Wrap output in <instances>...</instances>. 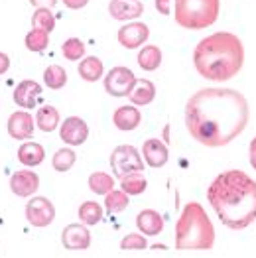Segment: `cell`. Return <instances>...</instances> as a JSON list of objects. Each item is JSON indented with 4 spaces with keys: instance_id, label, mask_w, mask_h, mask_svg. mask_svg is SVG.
<instances>
[{
    "instance_id": "cell-1",
    "label": "cell",
    "mask_w": 256,
    "mask_h": 258,
    "mask_svg": "<svg viewBox=\"0 0 256 258\" xmlns=\"http://www.w3.org/2000/svg\"><path fill=\"white\" fill-rule=\"evenodd\" d=\"M248 124V103L233 89L197 91L185 105V126L193 138L209 148L227 146Z\"/></svg>"
},
{
    "instance_id": "cell-2",
    "label": "cell",
    "mask_w": 256,
    "mask_h": 258,
    "mask_svg": "<svg viewBox=\"0 0 256 258\" xmlns=\"http://www.w3.org/2000/svg\"><path fill=\"white\" fill-rule=\"evenodd\" d=\"M207 199L229 229H246L256 221V181L240 170H227L209 185Z\"/></svg>"
},
{
    "instance_id": "cell-3",
    "label": "cell",
    "mask_w": 256,
    "mask_h": 258,
    "mask_svg": "<svg viewBox=\"0 0 256 258\" xmlns=\"http://www.w3.org/2000/svg\"><path fill=\"white\" fill-rule=\"evenodd\" d=\"M244 61L242 42L231 32H217L197 43L193 63L201 77L211 81H227L240 71Z\"/></svg>"
},
{
    "instance_id": "cell-4",
    "label": "cell",
    "mask_w": 256,
    "mask_h": 258,
    "mask_svg": "<svg viewBox=\"0 0 256 258\" xmlns=\"http://www.w3.org/2000/svg\"><path fill=\"white\" fill-rule=\"evenodd\" d=\"M215 244V229L211 219L199 203H187L175 223L177 250H209Z\"/></svg>"
},
{
    "instance_id": "cell-5",
    "label": "cell",
    "mask_w": 256,
    "mask_h": 258,
    "mask_svg": "<svg viewBox=\"0 0 256 258\" xmlns=\"http://www.w3.org/2000/svg\"><path fill=\"white\" fill-rule=\"evenodd\" d=\"M221 0H175L173 16L185 30H205L219 18Z\"/></svg>"
},
{
    "instance_id": "cell-6",
    "label": "cell",
    "mask_w": 256,
    "mask_h": 258,
    "mask_svg": "<svg viewBox=\"0 0 256 258\" xmlns=\"http://www.w3.org/2000/svg\"><path fill=\"white\" fill-rule=\"evenodd\" d=\"M110 170L120 179L126 173L144 172V164H142V158L134 146L122 144V146H116L110 154Z\"/></svg>"
},
{
    "instance_id": "cell-7",
    "label": "cell",
    "mask_w": 256,
    "mask_h": 258,
    "mask_svg": "<svg viewBox=\"0 0 256 258\" xmlns=\"http://www.w3.org/2000/svg\"><path fill=\"white\" fill-rule=\"evenodd\" d=\"M26 219L32 227H47L55 219V207L47 197H32L26 205Z\"/></svg>"
},
{
    "instance_id": "cell-8",
    "label": "cell",
    "mask_w": 256,
    "mask_h": 258,
    "mask_svg": "<svg viewBox=\"0 0 256 258\" xmlns=\"http://www.w3.org/2000/svg\"><path fill=\"white\" fill-rule=\"evenodd\" d=\"M136 83L132 69L128 67H112L105 77V91L112 97H126Z\"/></svg>"
},
{
    "instance_id": "cell-9",
    "label": "cell",
    "mask_w": 256,
    "mask_h": 258,
    "mask_svg": "<svg viewBox=\"0 0 256 258\" xmlns=\"http://www.w3.org/2000/svg\"><path fill=\"white\" fill-rule=\"evenodd\" d=\"M59 136L65 144L69 146H81L89 136V126L83 118L79 116H69L65 118L63 124H61V130H59Z\"/></svg>"
},
{
    "instance_id": "cell-10",
    "label": "cell",
    "mask_w": 256,
    "mask_h": 258,
    "mask_svg": "<svg viewBox=\"0 0 256 258\" xmlns=\"http://www.w3.org/2000/svg\"><path fill=\"white\" fill-rule=\"evenodd\" d=\"M61 242L67 250H87L91 246V233L85 227V223L67 225L61 233Z\"/></svg>"
},
{
    "instance_id": "cell-11",
    "label": "cell",
    "mask_w": 256,
    "mask_h": 258,
    "mask_svg": "<svg viewBox=\"0 0 256 258\" xmlns=\"http://www.w3.org/2000/svg\"><path fill=\"white\" fill-rule=\"evenodd\" d=\"M148 36H150L148 26L142 24V22H130L126 26H122V28L118 30V34H116L120 45H124L126 49H136V47H140L142 43L148 40Z\"/></svg>"
},
{
    "instance_id": "cell-12",
    "label": "cell",
    "mask_w": 256,
    "mask_h": 258,
    "mask_svg": "<svg viewBox=\"0 0 256 258\" xmlns=\"http://www.w3.org/2000/svg\"><path fill=\"white\" fill-rule=\"evenodd\" d=\"M8 134L14 138V140H28L32 138L34 128H36V120L32 118L30 112L26 110H16L10 114L8 118Z\"/></svg>"
},
{
    "instance_id": "cell-13",
    "label": "cell",
    "mask_w": 256,
    "mask_h": 258,
    "mask_svg": "<svg viewBox=\"0 0 256 258\" xmlns=\"http://www.w3.org/2000/svg\"><path fill=\"white\" fill-rule=\"evenodd\" d=\"M10 189L18 197H30V195H34L40 189V177L32 170H20V172L12 173Z\"/></svg>"
},
{
    "instance_id": "cell-14",
    "label": "cell",
    "mask_w": 256,
    "mask_h": 258,
    "mask_svg": "<svg viewBox=\"0 0 256 258\" xmlns=\"http://www.w3.org/2000/svg\"><path fill=\"white\" fill-rule=\"evenodd\" d=\"M108 12L118 22L136 20L138 16L144 14V4L140 0H110Z\"/></svg>"
},
{
    "instance_id": "cell-15",
    "label": "cell",
    "mask_w": 256,
    "mask_h": 258,
    "mask_svg": "<svg viewBox=\"0 0 256 258\" xmlns=\"http://www.w3.org/2000/svg\"><path fill=\"white\" fill-rule=\"evenodd\" d=\"M42 95V85L34 79H26L14 89V103L20 108H34Z\"/></svg>"
},
{
    "instance_id": "cell-16",
    "label": "cell",
    "mask_w": 256,
    "mask_h": 258,
    "mask_svg": "<svg viewBox=\"0 0 256 258\" xmlns=\"http://www.w3.org/2000/svg\"><path fill=\"white\" fill-rule=\"evenodd\" d=\"M142 154H144V160H146L150 168H162V166L168 164V158H170L166 144L160 142L158 138L146 140L144 146H142Z\"/></svg>"
},
{
    "instance_id": "cell-17",
    "label": "cell",
    "mask_w": 256,
    "mask_h": 258,
    "mask_svg": "<svg viewBox=\"0 0 256 258\" xmlns=\"http://www.w3.org/2000/svg\"><path fill=\"white\" fill-rule=\"evenodd\" d=\"M136 225L142 231V235L156 237L164 229V219H162V215L158 211H154V209H144V211H140L138 217H136Z\"/></svg>"
},
{
    "instance_id": "cell-18",
    "label": "cell",
    "mask_w": 256,
    "mask_h": 258,
    "mask_svg": "<svg viewBox=\"0 0 256 258\" xmlns=\"http://www.w3.org/2000/svg\"><path fill=\"white\" fill-rule=\"evenodd\" d=\"M154 97H156V87H154V83L148 81V79H136L134 87H132L130 93H128L130 103H132V105H138V107L150 105V103L154 101Z\"/></svg>"
},
{
    "instance_id": "cell-19",
    "label": "cell",
    "mask_w": 256,
    "mask_h": 258,
    "mask_svg": "<svg viewBox=\"0 0 256 258\" xmlns=\"http://www.w3.org/2000/svg\"><path fill=\"white\" fill-rule=\"evenodd\" d=\"M142 120V114L138 108H134L132 105L130 107H118L112 114V122L118 130H134L138 128Z\"/></svg>"
},
{
    "instance_id": "cell-20",
    "label": "cell",
    "mask_w": 256,
    "mask_h": 258,
    "mask_svg": "<svg viewBox=\"0 0 256 258\" xmlns=\"http://www.w3.org/2000/svg\"><path fill=\"white\" fill-rule=\"evenodd\" d=\"M43 158H45V150L38 142H24L18 148V162L28 166V168L40 166L43 162Z\"/></svg>"
},
{
    "instance_id": "cell-21",
    "label": "cell",
    "mask_w": 256,
    "mask_h": 258,
    "mask_svg": "<svg viewBox=\"0 0 256 258\" xmlns=\"http://www.w3.org/2000/svg\"><path fill=\"white\" fill-rule=\"evenodd\" d=\"M59 124V112L57 108L51 105H43L42 108H38L36 114V126L42 132H53Z\"/></svg>"
},
{
    "instance_id": "cell-22",
    "label": "cell",
    "mask_w": 256,
    "mask_h": 258,
    "mask_svg": "<svg viewBox=\"0 0 256 258\" xmlns=\"http://www.w3.org/2000/svg\"><path fill=\"white\" fill-rule=\"evenodd\" d=\"M103 71H105L103 61L99 57H95V55H89V57H85L79 63V75L85 81H89V83H95L97 79H101L103 77Z\"/></svg>"
},
{
    "instance_id": "cell-23",
    "label": "cell",
    "mask_w": 256,
    "mask_h": 258,
    "mask_svg": "<svg viewBox=\"0 0 256 258\" xmlns=\"http://www.w3.org/2000/svg\"><path fill=\"white\" fill-rule=\"evenodd\" d=\"M138 65L144 71H156L162 65V51L158 45H144L138 53Z\"/></svg>"
},
{
    "instance_id": "cell-24",
    "label": "cell",
    "mask_w": 256,
    "mask_h": 258,
    "mask_svg": "<svg viewBox=\"0 0 256 258\" xmlns=\"http://www.w3.org/2000/svg\"><path fill=\"white\" fill-rule=\"evenodd\" d=\"M146 185H148V181H146V177H144L142 172H132V173H126L124 177H120V187L128 195L144 194L146 191Z\"/></svg>"
},
{
    "instance_id": "cell-25",
    "label": "cell",
    "mask_w": 256,
    "mask_h": 258,
    "mask_svg": "<svg viewBox=\"0 0 256 258\" xmlns=\"http://www.w3.org/2000/svg\"><path fill=\"white\" fill-rule=\"evenodd\" d=\"M89 189L97 195H107L114 189V179L105 172H95L89 175Z\"/></svg>"
},
{
    "instance_id": "cell-26",
    "label": "cell",
    "mask_w": 256,
    "mask_h": 258,
    "mask_svg": "<svg viewBox=\"0 0 256 258\" xmlns=\"http://www.w3.org/2000/svg\"><path fill=\"white\" fill-rule=\"evenodd\" d=\"M43 83L49 87V89H53V91L63 89V85L67 83V73H65V69L59 67V65H49V67H45V71H43Z\"/></svg>"
},
{
    "instance_id": "cell-27",
    "label": "cell",
    "mask_w": 256,
    "mask_h": 258,
    "mask_svg": "<svg viewBox=\"0 0 256 258\" xmlns=\"http://www.w3.org/2000/svg\"><path fill=\"white\" fill-rule=\"evenodd\" d=\"M128 194H124L122 189H110L107 195H105V207H107L108 213H120L128 207Z\"/></svg>"
},
{
    "instance_id": "cell-28",
    "label": "cell",
    "mask_w": 256,
    "mask_h": 258,
    "mask_svg": "<svg viewBox=\"0 0 256 258\" xmlns=\"http://www.w3.org/2000/svg\"><path fill=\"white\" fill-rule=\"evenodd\" d=\"M79 219L85 225H97L103 219V207L99 203H95V201H85L79 207Z\"/></svg>"
},
{
    "instance_id": "cell-29",
    "label": "cell",
    "mask_w": 256,
    "mask_h": 258,
    "mask_svg": "<svg viewBox=\"0 0 256 258\" xmlns=\"http://www.w3.org/2000/svg\"><path fill=\"white\" fill-rule=\"evenodd\" d=\"M75 160H77V156H75V152L71 150V148H61V150H57L53 154L51 166H53L55 172L63 173V172H69V170L73 168Z\"/></svg>"
},
{
    "instance_id": "cell-30",
    "label": "cell",
    "mask_w": 256,
    "mask_h": 258,
    "mask_svg": "<svg viewBox=\"0 0 256 258\" xmlns=\"http://www.w3.org/2000/svg\"><path fill=\"white\" fill-rule=\"evenodd\" d=\"M32 26L49 34L55 28V16L51 14L49 8H36V12L32 16Z\"/></svg>"
},
{
    "instance_id": "cell-31",
    "label": "cell",
    "mask_w": 256,
    "mask_h": 258,
    "mask_svg": "<svg viewBox=\"0 0 256 258\" xmlns=\"http://www.w3.org/2000/svg\"><path fill=\"white\" fill-rule=\"evenodd\" d=\"M24 42H26V47H28L30 51H43V49L49 45V34L43 32V30L34 28L32 32H28V36H26Z\"/></svg>"
},
{
    "instance_id": "cell-32",
    "label": "cell",
    "mask_w": 256,
    "mask_h": 258,
    "mask_svg": "<svg viewBox=\"0 0 256 258\" xmlns=\"http://www.w3.org/2000/svg\"><path fill=\"white\" fill-rule=\"evenodd\" d=\"M61 51H63V57L69 61H77L85 55V43L81 42L79 38H69L67 42L61 45Z\"/></svg>"
},
{
    "instance_id": "cell-33",
    "label": "cell",
    "mask_w": 256,
    "mask_h": 258,
    "mask_svg": "<svg viewBox=\"0 0 256 258\" xmlns=\"http://www.w3.org/2000/svg\"><path fill=\"white\" fill-rule=\"evenodd\" d=\"M146 246H148L146 238L142 237V235H138V233H130L120 242V248L122 250H144Z\"/></svg>"
},
{
    "instance_id": "cell-34",
    "label": "cell",
    "mask_w": 256,
    "mask_h": 258,
    "mask_svg": "<svg viewBox=\"0 0 256 258\" xmlns=\"http://www.w3.org/2000/svg\"><path fill=\"white\" fill-rule=\"evenodd\" d=\"M156 8H158V12H160V14L168 16V14L171 12L170 0H156Z\"/></svg>"
},
{
    "instance_id": "cell-35",
    "label": "cell",
    "mask_w": 256,
    "mask_h": 258,
    "mask_svg": "<svg viewBox=\"0 0 256 258\" xmlns=\"http://www.w3.org/2000/svg\"><path fill=\"white\" fill-rule=\"evenodd\" d=\"M30 4L34 8H53L57 4V0H30Z\"/></svg>"
},
{
    "instance_id": "cell-36",
    "label": "cell",
    "mask_w": 256,
    "mask_h": 258,
    "mask_svg": "<svg viewBox=\"0 0 256 258\" xmlns=\"http://www.w3.org/2000/svg\"><path fill=\"white\" fill-rule=\"evenodd\" d=\"M8 69H10V57L4 51H0V75H4Z\"/></svg>"
},
{
    "instance_id": "cell-37",
    "label": "cell",
    "mask_w": 256,
    "mask_h": 258,
    "mask_svg": "<svg viewBox=\"0 0 256 258\" xmlns=\"http://www.w3.org/2000/svg\"><path fill=\"white\" fill-rule=\"evenodd\" d=\"M87 2H89V0H63V4L67 8H71V10L83 8V6H87Z\"/></svg>"
},
{
    "instance_id": "cell-38",
    "label": "cell",
    "mask_w": 256,
    "mask_h": 258,
    "mask_svg": "<svg viewBox=\"0 0 256 258\" xmlns=\"http://www.w3.org/2000/svg\"><path fill=\"white\" fill-rule=\"evenodd\" d=\"M248 152H250V164H252V168L256 170V138L250 142V148H248Z\"/></svg>"
}]
</instances>
